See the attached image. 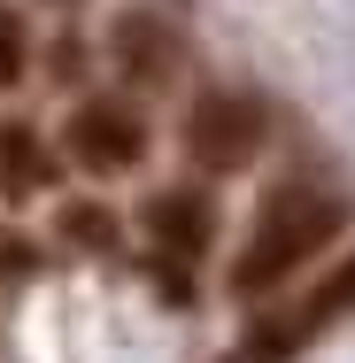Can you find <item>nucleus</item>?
<instances>
[{
  "instance_id": "obj_1",
  "label": "nucleus",
  "mask_w": 355,
  "mask_h": 363,
  "mask_svg": "<svg viewBox=\"0 0 355 363\" xmlns=\"http://www.w3.org/2000/svg\"><path fill=\"white\" fill-rule=\"evenodd\" d=\"M340 224H348V201L325 194V186H293V194H278V201L255 217L240 263H232V294H271L278 279H293L325 240H340Z\"/></svg>"
},
{
  "instance_id": "obj_2",
  "label": "nucleus",
  "mask_w": 355,
  "mask_h": 363,
  "mask_svg": "<svg viewBox=\"0 0 355 363\" xmlns=\"http://www.w3.org/2000/svg\"><path fill=\"white\" fill-rule=\"evenodd\" d=\"M255 147H263V108L247 93H201L186 108V155L201 170H240L255 162Z\"/></svg>"
},
{
  "instance_id": "obj_3",
  "label": "nucleus",
  "mask_w": 355,
  "mask_h": 363,
  "mask_svg": "<svg viewBox=\"0 0 355 363\" xmlns=\"http://www.w3.org/2000/svg\"><path fill=\"white\" fill-rule=\"evenodd\" d=\"M70 155L85 162V170H132V162L147 155V124L124 108V101H77Z\"/></svg>"
},
{
  "instance_id": "obj_4",
  "label": "nucleus",
  "mask_w": 355,
  "mask_h": 363,
  "mask_svg": "<svg viewBox=\"0 0 355 363\" xmlns=\"http://www.w3.org/2000/svg\"><path fill=\"white\" fill-rule=\"evenodd\" d=\"M108 47H116V70L132 77V85H170L178 62H186V39H178L162 16H147V8H124V16H116Z\"/></svg>"
},
{
  "instance_id": "obj_5",
  "label": "nucleus",
  "mask_w": 355,
  "mask_h": 363,
  "mask_svg": "<svg viewBox=\"0 0 355 363\" xmlns=\"http://www.w3.org/2000/svg\"><path fill=\"white\" fill-rule=\"evenodd\" d=\"M147 232H154L178 263H193V255H209V240H216V209L201 194H154V201H147Z\"/></svg>"
},
{
  "instance_id": "obj_6",
  "label": "nucleus",
  "mask_w": 355,
  "mask_h": 363,
  "mask_svg": "<svg viewBox=\"0 0 355 363\" xmlns=\"http://www.w3.org/2000/svg\"><path fill=\"white\" fill-rule=\"evenodd\" d=\"M47 186H55V155L39 147V132L0 124V194H8V201H31V194H47Z\"/></svg>"
},
{
  "instance_id": "obj_7",
  "label": "nucleus",
  "mask_w": 355,
  "mask_h": 363,
  "mask_svg": "<svg viewBox=\"0 0 355 363\" xmlns=\"http://www.w3.org/2000/svg\"><path fill=\"white\" fill-rule=\"evenodd\" d=\"M62 232H70L77 247H108V240H116V217L93 209V201H77V209H62Z\"/></svg>"
},
{
  "instance_id": "obj_8",
  "label": "nucleus",
  "mask_w": 355,
  "mask_h": 363,
  "mask_svg": "<svg viewBox=\"0 0 355 363\" xmlns=\"http://www.w3.org/2000/svg\"><path fill=\"white\" fill-rule=\"evenodd\" d=\"M23 62H31V47H23V23H16L8 8H0V93H8L16 77H23Z\"/></svg>"
},
{
  "instance_id": "obj_9",
  "label": "nucleus",
  "mask_w": 355,
  "mask_h": 363,
  "mask_svg": "<svg viewBox=\"0 0 355 363\" xmlns=\"http://www.w3.org/2000/svg\"><path fill=\"white\" fill-rule=\"evenodd\" d=\"M332 309H355V263H348V271H340L325 294H317V317H332Z\"/></svg>"
},
{
  "instance_id": "obj_10",
  "label": "nucleus",
  "mask_w": 355,
  "mask_h": 363,
  "mask_svg": "<svg viewBox=\"0 0 355 363\" xmlns=\"http://www.w3.org/2000/svg\"><path fill=\"white\" fill-rule=\"evenodd\" d=\"M62 8H77V0H62Z\"/></svg>"
}]
</instances>
